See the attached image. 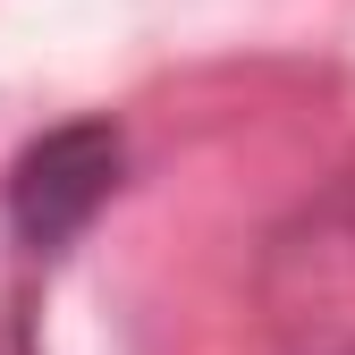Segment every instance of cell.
<instances>
[{
  "instance_id": "cell-1",
  "label": "cell",
  "mask_w": 355,
  "mask_h": 355,
  "mask_svg": "<svg viewBox=\"0 0 355 355\" xmlns=\"http://www.w3.org/2000/svg\"><path fill=\"white\" fill-rule=\"evenodd\" d=\"M119 127L102 119H76V127H51L42 144L17 153L9 169V220L34 254H60L85 220H94L110 195H119Z\"/></svg>"
}]
</instances>
